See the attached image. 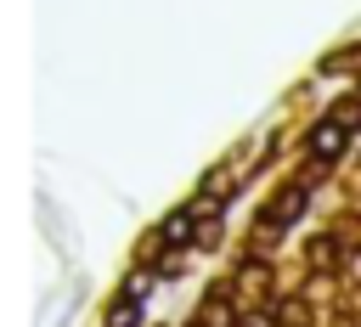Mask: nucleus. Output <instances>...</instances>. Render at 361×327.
I'll use <instances>...</instances> for the list:
<instances>
[{
    "mask_svg": "<svg viewBox=\"0 0 361 327\" xmlns=\"http://www.w3.org/2000/svg\"><path fill=\"white\" fill-rule=\"evenodd\" d=\"M310 147H316L322 158H333V152L344 147V124H316V135H310Z\"/></svg>",
    "mask_w": 361,
    "mask_h": 327,
    "instance_id": "f257e3e1",
    "label": "nucleus"
},
{
    "mask_svg": "<svg viewBox=\"0 0 361 327\" xmlns=\"http://www.w3.org/2000/svg\"><path fill=\"white\" fill-rule=\"evenodd\" d=\"M107 327H135V293H130V299L113 310V321H107Z\"/></svg>",
    "mask_w": 361,
    "mask_h": 327,
    "instance_id": "f03ea898",
    "label": "nucleus"
},
{
    "mask_svg": "<svg viewBox=\"0 0 361 327\" xmlns=\"http://www.w3.org/2000/svg\"><path fill=\"white\" fill-rule=\"evenodd\" d=\"M243 327H271V321H265V316H248V321H243Z\"/></svg>",
    "mask_w": 361,
    "mask_h": 327,
    "instance_id": "7ed1b4c3",
    "label": "nucleus"
}]
</instances>
